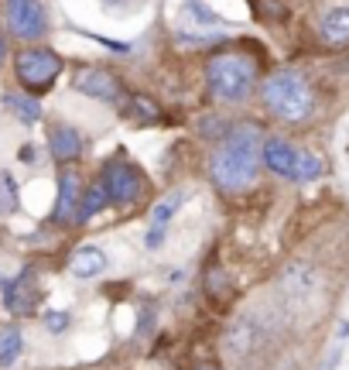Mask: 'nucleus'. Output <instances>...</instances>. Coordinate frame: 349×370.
<instances>
[{"mask_svg":"<svg viewBox=\"0 0 349 370\" xmlns=\"http://www.w3.org/2000/svg\"><path fill=\"white\" fill-rule=\"evenodd\" d=\"M38 298H41V291H38V284H34V271H31V268H24L17 278H10V281L3 284V305H7V312H14V315H31V312L38 309Z\"/></svg>","mask_w":349,"mask_h":370,"instance_id":"8","label":"nucleus"},{"mask_svg":"<svg viewBox=\"0 0 349 370\" xmlns=\"http://www.w3.org/2000/svg\"><path fill=\"white\" fill-rule=\"evenodd\" d=\"M110 202V195H106V185L103 182H96V185H89L86 188V195H83V202H79V213H76V223H89L103 206Z\"/></svg>","mask_w":349,"mask_h":370,"instance_id":"15","label":"nucleus"},{"mask_svg":"<svg viewBox=\"0 0 349 370\" xmlns=\"http://www.w3.org/2000/svg\"><path fill=\"white\" fill-rule=\"evenodd\" d=\"M3 55H7V41L0 38V66H3Z\"/></svg>","mask_w":349,"mask_h":370,"instance_id":"24","label":"nucleus"},{"mask_svg":"<svg viewBox=\"0 0 349 370\" xmlns=\"http://www.w3.org/2000/svg\"><path fill=\"white\" fill-rule=\"evenodd\" d=\"M223 38H226L223 31H202V28H181L178 31L181 45H209V41H223Z\"/></svg>","mask_w":349,"mask_h":370,"instance_id":"19","label":"nucleus"},{"mask_svg":"<svg viewBox=\"0 0 349 370\" xmlns=\"http://www.w3.org/2000/svg\"><path fill=\"white\" fill-rule=\"evenodd\" d=\"M206 79H209V90H212L216 99L243 103L257 86V69L243 55H216L206 66Z\"/></svg>","mask_w":349,"mask_h":370,"instance_id":"3","label":"nucleus"},{"mask_svg":"<svg viewBox=\"0 0 349 370\" xmlns=\"http://www.w3.org/2000/svg\"><path fill=\"white\" fill-rule=\"evenodd\" d=\"M263 137L254 124H240L233 127L223 144L212 151V162H209V175L212 182L219 185L223 192H243L250 188L257 172H261L263 162Z\"/></svg>","mask_w":349,"mask_h":370,"instance_id":"1","label":"nucleus"},{"mask_svg":"<svg viewBox=\"0 0 349 370\" xmlns=\"http://www.w3.org/2000/svg\"><path fill=\"white\" fill-rule=\"evenodd\" d=\"M195 370H216V367H195Z\"/></svg>","mask_w":349,"mask_h":370,"instance_id":"26","label":"nucleus"},{"mask_svg":"<svg viewBox=\"0 0 349 370\" xmlns=\"http://www.w3.org/2000/svg\"><path fill=\"white\" fill-rule=\"evenodd\" d=\"M106 3H127V0H106Z\"/></svg>","mask_w":349,"mask_h":370,"instance_id":"25","label":"nucleus"},{"mask_svg":"<svg viewBox=\"0 0 349 370\" xmlns=\"http://www.w3.org/2000/svg\"><path fill=\"white\" fill-rule=\"evenodd\" d=\"M31 148H34V144H24V151H21V162H31V158H34V151H31Z\"/></svg>","mask_w":349,"mask_h":370,"instance_id":"23","label":"nucleus"},{"mask_svg":"<svg viewBox=\"0 0 349 370\" xmlns=\"http://www.w3.org/2000/svg\"><path fill=\"white\" fill-rule=\"evenodd\" d=\"M3 106L14 113V120H21V124H38L41 120V103L34 99V96H28V92H7L3 96Z\"/></svg>","mask_w":349,"mask_h":370,"instance_id":"14","label":"nucleus"},{"mask_svg":"<svg viewBox=\"0 0 349 370\" xmlns=\"http://www.w3.org/2000/svg\"><path fill=\"white\" fill-rule=\"evenodd\" d=\"M76 90L92 96V99H103V103H117L120 99V79L113 76V72H106V69H83L79 76H76Z\"/></svg>","mask_w":349,"mask_h":370,"instance_id":"9","label":"nucleus"},{"mask_svg":"<svg viewBox=\"0 0 349 370\" xmlns=\"http://www.w3.org/2000/svg\"><path fill=\"white\" fill-rule=\"evenodd\" d=\"M263 165L281 175V179H291V182H315L326 175V162L308 155L305 148H295L291 141L284 137H267L263 141Z\"/></svg>","mask_w":349,"mask_h":370,"instance_id":"4","label":"nucleus"},{"mask_svg":"<svg viewBox=\"0 0 349 370\" xmlns=\"http://www.w3.org/2000/svg\"><path fill=\"white\" fill-rule=\"evenodd\" d=\"M45 326H48L52 333H62V329L69 326V312H59V309H55V312H45Z\"/></svg>","mask_w":349,"mask_h":370,"instance_id":"21","label":"nucleus"},{"mask_svg":"<svg viewBox=\"0 0 349 370\" xmlns=\"http://www.w3.org/2000/svg\"><path fill=\"white\" fill-rule=\"evenodd\" d=\"M103 185H106L110 202H117V206H130L141 195V188H144L141 172L134 165H123V162H113V165L103 168Z\"/></svg>","mask_w":349,"mask_h":370,"instance_id":"7","label":"nucleus"},{"mask_svg":"<svg viewBox=\"0 0 349 370\" xmlns=\"http://www.w3.org/2000/svg\"><path fill=\"white\" fill-rule=\"evenodd\" d=\"M79 175L76 172H66L62 179H59V202H55V223H66V220H76V213H79Z\"/></svg>","mask_w":349,"mask_h":370,"instance_id":"11","label":"nucleus"},{"mask_svg":"<svg viewBox=\"0 0 349 370\" xmlns=\"http://www.w3.org/2000/svg\"><path fill=\"white\" fill-rule=\"evenodd\" d=\"M69 271L76 278H96L106 271V254L99 251V247H92V244H86V247H79L76 254H72V261H69Z\"/></svg>","mask_w":349,"mask_h":370,"instance_id":"12","label":"nucleus"},{"mask_svg":"<svg viewBox=\"0 0 349 370\" xmlns=\"http://www.w3.org/2000/svg\"><path fill=\"white\" fill-rule=\"evenodd\" d=\"M21 350H24L21 329H17V326H3V329H0V367H10V364L21 357Z\"/></svg>","mask_w":349,"mask_h":370,"instance_id":"16","label":"nucleus"},{"mask_svg":"<svg viewBox=\"0 0 349 370\" xmlns=\"http://www.w3.org/2000/svg\"><path fill=\"white\" fill-rule=\"evenodd\" d=\"M181 202H185V188H172L168 195H161V202L151 209V226H168V220L181 209Z\"/></svg>","mask_w":349,"mask_h":370,"instance_id":"17","label":"nucleus"},{"mask_svg":"<svg viewBox=\"0 0 349 370\" xmlns=\"http://www.w3.org/2000/svg\"><path fill=\"white\" fill-rule=\"evenodd\" d=\"M263 103L274 117L288 120V124H298V120H308L312 110H315V92L308 86V79L295 69H281L274 72L267 83H263Z\"/></svg>","mask_w":349,"mask_h":370,"instance_id":"2","label":"nucleus"},{"mask_svg":"<svg viewBox=\"0 0 349 370\" xmlns=\"http://www.w3.org/2000/svg\"><path fill=\"white\" fill-rule=\"evenodd\" d=\"M14 209H17V185L7 172H0V216H7Z\"/></svg>","mask_w":349,"mask_h":370,"instance_id":"20","label":"nucleus"},{"mask_svg":"<svg viewBox=\"0 0 349 370\" xmlns=\"http://www.w3.org/2000/svg\"><path fill=\"white\" fill-rule=\"evenodd\" d=\"M185 21H192V24H206V28L223 24V21L216 17V10H209L202 0H185Z\"/></svg>","mask_w":349,"mask_h":370,"instance_id":"18","label":"nucleus"},{"mask_svg":"<svg viewBox=\"0 0 349 370\" xmlns=\"http://www.w3.org/2000/svg\"><path fill=\"white\" fill-rule=\"evenodd\" d=\"M48 148H52L55 162H72V158L83 155V134L76 127H69V124H59L48 134Z\"/></svg>","mask_w":349,"mask_h":370,"instance_id":"10","label":"nucleus"},{"mask_svg":"<svg viewBox=\"0 0 349 370\" xmlns=\"http://www.w3.org/2000/svg\"><path fill=\"white\" fill-rule=\"evenodd\" d=\"M17 79L28 86V90H45L59 72H62V59L48 48H24L17 55Z\"/></svg>","mask_w":349,"mask_h":370,"instance_id":"5","label":"nucleus"},{"mask_svg":"<svg viewBox=\"0 0 349 370\" xmlns=\"http://www.w3.org/2000/svg\"><path fill=\"white\" fill-rule=\"evenodd\" d=\"M319 31H322V38H326V41H332V45H346L349 41V3L326 10V14H322Z\"/></svg>","mask_w":349,"mask_h":370,"instance_id":"13","label":"nucleus"},{"mask_svg":"<svg viewBox=\"0 0 349 370\" xmlns=\"http://www.w3.org/2000/svg\"><path fill=\"white\" fill-rule=\"evenodd\" d=\"M3 17H7V28L10 35L17 38H41L48 31V14L41 7V0H7L3 7Z\"/></svg>","mask_w":349,"mask_h":370,"instance_id":"6","label":"nucleus"},{"mask_svg":"<svg viewBox=\"0 0 349 370\" xmlns=\"http://www.w3.org/2000/svg\"><path fill=\"white\" fill-rule=\"evenodd\" d=\"M144 244H148L151 251H158V247L165 244V226H151V230H148V237H144Z\"/></svg>","mask_w":349,"mask_h":370,"instance_id":"22","label":"nucleus"}]
</instances>
